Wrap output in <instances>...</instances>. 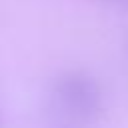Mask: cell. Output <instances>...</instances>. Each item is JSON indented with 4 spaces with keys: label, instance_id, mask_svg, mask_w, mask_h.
<instances>
[{
    "label": "cell",
    "instance_id": "6da1fadb",
    "mask_svg": "<svg viewBox=\"0 0 128 128\" xmlns=\"http://www.w3.org/2000/svg\"><path fill=\"white\" fill-rule=\"evenodd\" d=\"M106 112L100 82L84 70H66L50 86L44 108L46 128H92Z\"/></svg>",
    "mask_w": 128,
    "mask_h": 128
},
{
    "label": "cell",
    "instance_id": "7a4b0ae2",
    "mask_svg": "<svg viewBox=\"0 0 128 128\" xmlns=\"http://www.w3.org/2000/svg\"><path fill=\"white\" fill-rule=\"evenodd\" d=\"M102 2H118V0H102Z\"/></svg>",
    "mask_w": 128,
    "mask_h": 128
},
{
    "label": "cell",
    "instance_id": "3957f363",
    "mask_svg": "<svg viewBox=\"0 0 128 128\" xmlns=\"http://www.w3.org/2000/svg\"><path fill=\"white\" fill-rule=\"evenodd\" d=\"M0 128H2V120H0Z\"/></svg>",
    "mask_w": 128,
    "mask_h": 128
}]
</instances>
